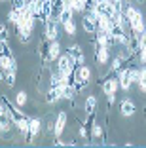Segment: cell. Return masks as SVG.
Returning <instances> with one entry per match:
<instances>
[{"instance_id": "cell-1", "label": "cell", "mask_w": 146, "mask_h": 148, "mask_svg": "<svg viewBox=\"0 0 146 148\" xmlns=\"http://www.w3.org/2000/svg\"><path fill=\"white\" fill-rule=\"evenodd\" d=\"M146 31V21H144V15H142L141 10H137V13H135L133 17H131V21H129V32H133V34H141V32Z\"/></svg>"}, {"instance_id": "cell-2", "label": "cell", "mask_w": 146, "mask_h": 148, "mask_svg": "<svg viewBox=\"0 0 146 148\" xmlns=\"http://www.w3.org/2000/svg\"><path fill=\"white\" fill-rule=\"evenodd\" d=\"M101 89H103L104 95H116L118 89H120V82H118V76H106V78L101 82Z\"/></svg>"}, {"instance_id": "cell-3", "label": "cell", "mask_w": 146, "mask_h": 148, "mask_svg": "<svg viewBox=\"0 0 146 148\" xmlns=\"http://www.w3.org/2000/svg\"><path fill=\"white\" fill-rule=\"evenodd\" d=\"M59 25L61 23L57 21V17L55 19L51 17L44 25V36H46L47 40H59Z\"/></svg>"}, {"instance_id": "cell-4", "label": "cell", "mask_w": 146, "mask_h": 148, "mask_svg": "<svg viewBox=\"0 0 146 148\" xmlns=\"http://www.w3.org/2000/svg\"><path fill=\"white\" fill-rule=\"evenodd\" d=\"M42 133V120L40 118H29V135L27 143H34V139Z\"/></svg>"}, {"instance_id": "cell-5", "label": "cell", "mask_w": 146, "mask_h": 148, "mask_svg": "<svg viewBox=\"0 0 146 148\" xmlns=\"http://www.w3.org/2000/svg\"><path fill=\"white\" fill-rule=\"evenodd\" d=\"M118 76V82H120V89L125 93L131 91V87H133V84H131V78H129V66H123V69H120L116 72Z\"/></svg>"}, {"instance_id": "cell-6", "label": "cell", "mask_w": 146, "mask_h": 148, "mask_svg": "<svg viewBox=\"0 0 146 148\" xmlns=\"http://www.w3.org/2000/svg\"><path fill=\"white\" fill-rule=\"evenodd\" d=\"M135 112H137V105H135L131 99H121L120 101V114L123 118L135 116Z\"/></svg>"}, {"instance_id": "cell-7", "label": "cell", "mask_w": 146, "mask_h": 148, "mask_svg": "<svg viewBox=\"0 0 146 148\" xmlns=\"http://www.w3.org/2000/svg\"><path fill=\"white\" fill-rule=\"evenodd\" d=\"M66 112L64 110H61L59 114H57V118H55V129H53V137L55 139H59L61 135H63V131H64V125H66Z\"/></svg>"}, {"instance_id": "cell-8", "label": "cell", "mask_w": 146, "mask_h": 148, "mask_svg": "<svg viewBox=\"0 0 146 148\" xmlns=\"http://www.w3.org/2000/svg\"><path fill=\"white\" fill-rule=\"evenodd\" d=\"M61 53H63L61 42H59V40H49V51H47V59H49V63H55L57 59L61 57Z\"/></svg>"}, {"instance_id": "cell-9", "label": "cell", "mask_w": 146, "mask_h": 148, "mask_svg": "<svg viewBox=\"0 0 146 148\" xmlns=\"http://www.w3.org/2000/svg\"><path fill=\"white\" fill-rule=\"evenodd\" d=\"M82 29L87 34H95L97 32V21L89 15H86V13H82Z\"/></svg>"}, {"instance_id": "cell-10", "label": "cell", "mask_w": 146, "mask_h": 148, "mask_svg": "<svg viewBox=\"0 0 146 148\" xmlns=\"http://www.w3.org/2000/svg\"><path fill=\"white\" fill-rule=\"evenodd\" d=\"M74 10L70 8V6H63V8L59 10V12H57V21L61 23V25H63V23H66V21H70V19H74Z\"/></svg>"}, {"instance_id": "cell-11", "label": "cell", "mask_w": 146, "mask_h": 148, "mask_svg": "<svg viewBox=\"0 0 146 148\" xmlns=\"http://www.w3.org/2000/svg\"><path fill=\"white\" fill-rule=\"evenodd\" d=\"M110 59V48H95V61L97 65H106Z\"/></svg>"}, {"instance_id": "cell-12", "label": "cell", "mask_w": 146, "mask_h": 148, "mask_svg": "<svg viewBox=\"0 0 146 148\" xmlns=\"http://www.w3.org/2000/svg\"><path fill=\"white\" fill-rule=\"evenodd\" d=\"M76 80H82V82L89 84V80H91V69L86 65V63L76 66Z\"/></svg>"}, {"instance_id": "cell-13", "label": "cell", "mask_w": 146, "mask_h": 148, "mask_svg": "<svg viewBox=\"0 0 146 148\" xmlns=\"http://www.w3.org/2000/svg\"><path fill=\"white\" fill-rule=\"evenodd\" d=\"M89 135H91V139H95V140H103L104 139V129H103V125H101L99 122H93L91 123V127H89Z\"/></svg>"}, {"instance_id": "cell-14", "label": "cell", "mask_w": 146, "mask_h": 148, "mask_svg": "<svg viewBox=\"0 0 146 148\" xmlns=\"http://www.w3.org/2000/svg\"><path fill=\"white\" fill-rule=\"evenodd\" d=\"M19 19H21V12H19L17 8L10 6V10H8V21H10V25L15 27V25L19 23Z\"/></svg>"}, {"instance_id": "cell-15", "label": "cell", "mask_w": 146, "mask_h": 148, "mask_svg": "<svg viewBox=\"0 0 146 148\" xmlns=\"http://www.w3.org/2000/svg\"><path fill=\"white\" fill-rule=\"evenodd\" d=\"M84 108H86V114H95V110H97V97L95 95H87Z\"/></svg>"}, {"instance_id": "cell-16", "label": "cell", "mask_w": 146, "mask_h": 148, "mask_svg": "<svg viewBox=\"0 0 146 148\" xmlns=\"http://www.w3.org/2000/svg\"><path fill=\"white\" fill-rule=\"evenodd\" d=\"M59 101H61L59 91H57L55 87H49L47 93H46V103H47V105H55V103H59Z\"/></svg>"}, {"instance_id": "cell-17", "label": "cell", "mask_w": 146, "mask_h": 148, "mask_svg": "<svg viewBox=\"0 0 146 148\" xmlns=\"http://www.w3.org/2000/svg\"><path fill=\"white\" fill-rule=\"evenodd\" d=\"M70 8H72L76 13H84V12L87 10L86 0H72V2H70Z\"/></svg>"}, {"instance_id": "cell-18", "label": "cell", "mask_w": 146, "mask_h": 148, "mask_svg": "<svg viewBox=\"0 0 146 148\" xmlns=\"http://www.w3.org/2000/svg\"><path fill=\"white\" fill-rule=\"evenodd\" d=\"M66 53H69V55L74 59V63H76V57H78V55H82L84 51H82V46H80V44H72V46H69Z\"/></svg>"}, {"instance_id": "cell-19", "label": "cell", "mask_w": 146, "mask_h": 148, "mask_svg": "<svg viewBox=\"0 0 146 148\" xmlns=\"http://www.w3.org/2000/svg\"><path fill=\"white\" fill-rule=\"evenodd\" d=\"M15 74L17 72H12V70H4V84L12 89L15 86Z\"/></svg>"}, {"instance_id": "cell-20", "label": "cell", "mask_w": 146, "mask_h": 148, "mask_svg": "<svg viewBox=\"0 0 146 148\" xmlns=\"http://www.w3.org/2000/svg\"><path fill=\"white\" fill-rule=\"evenodd\" d=\"M17 106H25L27 103H29V95H27V91H17V95H15V101H13Z\"/></svg>"}, {"instance_id": "cell-21", "label": "cell", "mask_w": 146, "mask_h": 148, "mask_svg": "<svg viewBox=\"0 0 146 148\" xmlns=\"http://www.w3.org/2000/svg\"><path fill=\"white\" fill-rule=\"evenodd\" d=\"M63 29H64V32H66L69 36H76V23H74V19L63 23Z\"/></svg>"}, {"instance_id": "cell-22", "label": "cell", "mask_w": 146, "mask_h": 148, "mask_svg": "<svg viewBox=\"0 0 146 148\" xmlns=\"http://www.w3.org/2000/svg\"><path fill=\"white\" fill-rule=\"evenodd\" d=\"M138 89H141V93H144L146 95V66H142L141 69V80H138Z\"/></svg>"}, {"instance_id": "cell-23", "label": "cell", "mask_w": 146, "mask_h": 148, "mask_svg": "<svg viewBox=\"0 0 146 148\" xmlns=\"http://www.w3.org/2000/svg\"><path fill=\"white\" fill-rule=\"evenodd\" d=\"M129 78H131V84H138V80H141V69L129 66Z\"/></svg>"}, {"instance_id": "cell-24", "label": "cell", "mask_w": 146, "mask_h": 148, "mask_svg": "<svg viewBox=\"0 0 146 148\" xmlns=\"http://www.w3.org/2000/svg\"><path fill=\"white\" fill-rule=\"evenodd\" d=\"M78 135L82 137V139H91V135H89V127L86 125V123H82V125H80V129H78Z\"/></svg>"}, {"instance_id": "cell-25", "label": "cell", "mask_w": 146, "mask_h": 148, "mask_svg": "<svg viewBox=\"0 0 146 148\" xmlns=\"http://www.w3.org/2000/svg\"><path fill=\"white\" fill-rule=\"evenodd\" d=\"M137 59H138V63H141L142 66H146V46H142V48L138 49V53H137Z\"/></svg>"}, {"instance_id": "cell-26", "label": "cell", "mask_w": 146, "mask_h": 148, "mask_svg": "<svg viewBox=\"0 0 146 148\" xmlns=\"http://www.w3.org/2000/svg\"><path fill=\"white\" fill-rule=\"evenodd\" d=\"M4 40H10V34H8V27L4 23H0V42H4Z\"/></svg>"}, {"instance_id": "cell-27", "label": "cell", "mask_w": 146, "mask_h": 148, "mask_svg": "<svg viewBox=\"0 0 146 148\" xmlns=\"http://www.w3.org/2000/svg\"><path fill=\"white\" fill-rule=\"evenodd\" d=\"M138 46H146V31L144 32H141V34H138Z\"/></svg>"}, {"instance_id": "cell-28", "label": "cell", "mask_w": 146, "mask_h": 148, "mask_svg": "<svg viewBox=\"0 0 146 148\" xmlns=\"http://www.w3.org/2000/svg\"><path fill=\"white\" fill-rule=\"evenodd\" d=\"M114 99H116V95H106V106L108 108L114 106Z\"/></svg>"}, {"instance_id": "cell-29", "label": "cell", "mask_w": 146, "mask_h": 148, "mask_svg": "<svg viewBox=\"0 0 146 148\" xmlns=\"http://www.w3.org/2000/svg\"><path fill=\"white\" fill-rule=\"evenodd\" d=\"M4 112H6V105H4V101H0V118L4 116Z\"/></svg>"}, {"instance_id": "cell-30", "label": "cell", "mask_w": 146, "mask_h": 148, "mask_svg": "<svg viewBox=\"0 0 146 148\" xmlns=\"http://www.w3.org/2000/svg\"><path fill=\"white\" fill-rule=\"evenodd\" d=\"M0 82L4 84V69H0Z\"/></svg>"}, {"instance_id": "cell-31", "label": "cell", "mask_w": 146, "mask_h": 148, "mask_svg": "<svg viewBox=\"0 0 146 148\" xmlns=\"http://www.w3.org/2000/svg\"><path fill=\"white\" fill-rule=\"evenodd\" d=\"M121 2H123V4H131V2H133V0H121Z\"/></svg>"}, {"instance_id": "cell-32", "label": "cell", "mask_w": 146, "mask_h": 148, "mask_svg": "<svg viewBox=\"0 0 146 148\" xmlns=\"http://www.w3.org/2000/svg\"><path fill=\"white\" fill-rule=\"evenodd\" d=\"M138 2H144V0H138Z\"/></svg>"}, {"instance_id": "cell-33", "label": "cell", "mask_w": 146, "mask_h": 148, "mask_svg": "<svg viewBox=\"0 0 146 148\" xmlns=\"http://www.w3.org/2000/svg\"><path fill=\"white\" fill-rule=\"evenodd\" d=\"M144 110H146V106H144Z\"/></svg>"}]
</instances>
